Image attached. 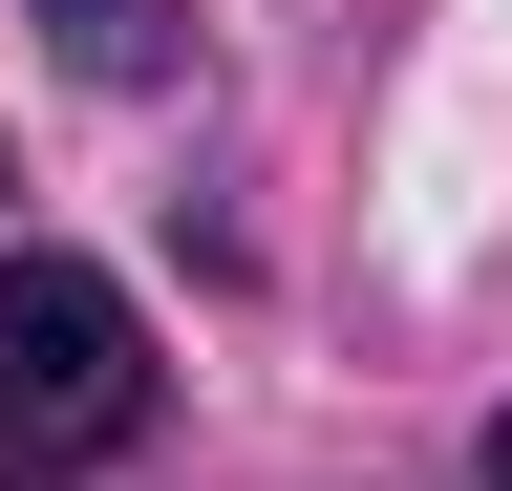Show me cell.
Here are the masks:
<instances>
[{"instance_id": "cell-1", "label": "cell", "mask_w": 512, "mask_h": 491, "mask_svg": "<svg viewBox=\"0 0 512 491\" xmlns=\"http://www.w3.org/2000/svg\"><path fill=\"white\" fill-rule=\"evenodd\" d=\"M150 427V321L86 257H0V449H128Z\"/></svg>"}, {"instance_id": "cell-2", "label": "cell", "mask_w": 512, "mask_h": 491, "mask_svg": "<svg viewBox=\"0 0 512 491\" xmlns=\"http://www.w3.org/2000/svg\"><path fill=\"white\" fill-rule=\"evenodd\" d=\"M64 65L86 86H171V0H64Z\"/></svg>"}, {"instance_id": "cell-3", "label": "cell", "mask_w": 512, "mask_h": 491, "mask_svg": "<svg viewBox=\"0 0 512 491\" xmlns=\"http://www.w3.org/2000/svg\"><path fill=\"white\" fill-rule=\"evenodd\" d=\"M491 491H512V406H491Z\"/></svg>"}]
</instances>
